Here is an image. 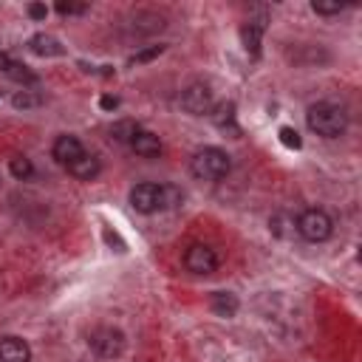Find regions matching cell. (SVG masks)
I'll use <instances>...</instances> for the list:
<instances>
[{
	"mask_svg": "<svg viewBox=\"0 0 362 362\" xmlns=\"http://www.w3.org/2000/svg\"><path fill=\"white\" fill-rule=\"evenodd\" d=\"M184 201V192L173 184H153V181H141L130 189V204L136 212L141 215H153L158 209H173Z\"/></svg>",
	"mask_w": 362,
	"mask_h": 362,
	"instance_id": "obj_1",
	"label": "cell"
},
{
	"mask_svg": "<svg viewBox=\"0 0 362 362\" xmlns=\"http://www.w3.org/2000/svg\"><path fill=\"white\" fill-rule=\"evenodd\" d=\"M305 122H308V127H311L317 136H322V139H337V136H342L345 127H348V113H345L339 105H334V102H317V105L308 107Z\"/></svg>",
	"mask_w": 362,
	"mask_h": 362,
	"instance_id": "obj_2",
	"label": "cell"
},
{
	"mask_svg": "<svg viewBox=\"0 0 362 362\" xmlns=\"http://www.w3.org/2000/svg\"><path fill=\"white\" fill-rule=\"evenodd\" d=\"M189 170L201 181H221V178L229 175L232 161L221 147H201V150H195V156L189 161Z\"/></svg>",
	"mask_w": 362,
	"mask_h": 362,
	"instance_id": "obj_3",
	"label": "cell"
},
{
	"mask_svg": "<svg viewBox=\"0 0 362 362\" xmlns=\"http://www.w3.org/2000/svg\"><path fill=\"white\" fill-rule=\"evenodd\" d=\"M297 232L311 243H322V240H328L334 235V221H331V215L325 209L314 206V209H305L297 218Z\"/></svg>",
	"mask_w": 362,
	"mask_h": 362,
	"instance_id": "obj_4",
	"label": "cell"
},
{
	"mask_svg": "<svg viewBox=\"0 0 362 362\" xmlns=\"http://www.w3.org/2000/svg\"><path fill=\"white\" fill-rule=\"evenodd\" d=\"M90 351L99 359H116L124 351V334L119 328H113V325H99L90 334Z\"/></svg>",
	"mask_w": 362,
	"mask_h": 362,
	"instance_id": "obj_5",
	"label": "cell"
},
{
	"mask_svg": "<svg viewBox=\"0 0 362 362\" xmlns=\"http://www.w3.org/2000/svg\"><path fill=\"white\" fill-rule=\"evenodd\" d=\"M184 266L187 272L192 274H212L218 269V255L212 246L206 243H192L187 252H184Z\"/></svg>",
	"mask_w": 362,
	"mask_h": 362,
	"instance_id": "obj_6",
	"label": "cell"
},
{
	"mask_svg": "<svg viewBox=\"0 0 362 362\" xmlns=\"http://www.w3.org/2000/svg\"><path fill=\"white\" fill-rule=\"evenodd\" d=\"M181 107H184L187 113H192V116L209 113V110H212V90H209V85L192 82V85L181 93Z\"/></svg>",
	"mask_w": 362,
	"mask_h": 362,
	"instance_id": "obj_7",
	"label": "cell"
},
{
	"mask_svg": "<svg viewBox=\"0 0 362 362\" xmlns=\"http://www.w3.org/2000/svg\"><path fill=\"white\" fill-rule=\"evenodd\" d=\"M51 156H54L62 167H68V164H74L76 158L85 156V147H82V141H79L76 136H59V139L54 141V147H51Z\"/></svg>",
	"mask_w": 362,
	"mask_h": 362,
	"instance_id": "obj_8",
	"label": "cell"
},
{
	"mask_svg": "<svg viewBox=\"0 0 362 362\" xmlns=\"http://www.w3.org/2000/svg\"><path fill=\"white\" fill-rule=\"evenodd\" d=\"M0 362H31V348L23 337H0Z\"/></svg>",
	"mask_w": 362,
	"mask_h": 362,
	"instance_id": "obj_9",
	"label": "cell"
},
{
	"mask_svg": "<svg viewBox=\"0 0 362 362\" xmlns=\"http://www.w3.org/2000/svg\"><path fill=\"white\" fill-rule=\"evenodd\" d=\"M130 147L136 150V156H144V158H156L161 153V139L150 130H139L130 141Z\"/></svg>",
	"mask_w": 362,
	"mask_h": 362,
	"instance_id": "obj_10",
	"label": "cell"
},
{
	"mask_svg": "<svg viewBox=\"0 0 362 362\" xmlns=\"http://www.w3.org/2000/svg\"><path fill=\"white\" fill-rule=\"evenodd\" d=\"M99 170H102V164H99V158L90 156V153H85L82 158H76L74 164H68V173H71L74 178H79V181H90V178H96Z\"/></svg>",
	"mask_w": 362,
	"mask_h": 362,
	"instance_id": "obj_11",
	"label": "cell"
},
{
	"mask_svg": "<svg viewBox=\"0 0 362 362\" xmlns=\"http://www.w3.org/2000/svg\"><path fill=\"white\" fill-rule=\"evenodd\" d=\"M209 305H212V311H215L218 317H235L240 303H238V297H235L232 291H215L212 300H209Z\"/></svg>",
	"mask_w": 362,
	"mask_h": 362,
	"instance_id": "obj_12",
	"label": "cell"
},
{
	"mask_svg": "<svg viewBox=\"0 0 362 362\" xmlns=\"http://www.w3.org/2000/svg\"><path fill=\"white\" fill-rule=\"evenodd\" d=\"M28 45H31V51H34V54H40V57H59V54H62L59 40H57V37H51V34H34Z\"/></svg>",
	"mask_w": 362,
	"mask_h": 362,
	"instance_id": "obj_13",
	"label": "cell"
},
{
	"mask_svg": "<svg viewBox=\"0 0 362 362\" xmlns=\"http://www.w3.org/2000/svg\"><path fill=\"white\" fill-rule=\"evenodd\" d=\"M215 113H209L212 116V122L221 127V130H232V133H238V127H235V105L232 102H221L218 107H212Z\"/></svg>",
	"mask_w": 362,
	"mask_h": 362,
	"instance_id": "obj_14",
	"label": "cell"
},
{
	"mask_svg": "<svg viewBox=\"0 0 362 362\" xmlns=\"http://www.w3.org/2000/svg\"><path fill=\"white\" fill-rule=\"evenodd\" d=\"M243 45H246V51H252V57H257L260 54V34H263V23H246L243 25Z\"/></svg>",
	"mask_w": 362,
	"mask_h": 362,
	"instance_id": "obj_15",
	"label": "cell"
},
{
	"mask_svg": "<svg viewBox=\"0 0 362 362\" xmlns=\"http://www.w3.org/2000/svg\"><path fill=\"white\" fill-rule=\"evenodd\" d=\"M8 170H11V175L20 178V181H25V178L34 175V164H31V158H25V156H14V158L8 161Z\"/></svg>",
	"mask_w": 362,
	"mask_h": 362,
	"instance_id": "obj_16",
	"label": "cell"
},
{
	"mask_svg": "<svg viewBox=\"0 0 362 362\" xmlns=\"http://www.w3.org/2000/svg\"><path fill=\"white\" fill-rule=\"evenodd\" d=\"M139 130H141V127H139L136 122H127V119H124V122H116V124H113L110 136H113L116 141H133V136H136Z\"/></svg>",
	"mask_w": 362,
	"mask_h": 362,
	"instance_id": "obj_17",
	"label": "cell"
},
{
	"mask_svg": "<svg viewBox=\"0 0 362 362\" xmlns=\"http://www.w3.org/2000/svg\"><path fill=\"white\" fill-rule=\"evenodd\" d=\"M6 74H8L11 79H17V82H37V76H34L31 71H25V65H17V62H11Z\"/></svg>",
	"mask_w": 362,
	"mask_h": 362,
	"instance_id": "obj_18",
	"label": "cell"
},
{
	"mask_svg": "<svg viewBox=\"0 0 362 362\" xmlns=\"http://www.w3.org/2000/svg\"><path fill=\"white\" fill-rule=\"evenodd\" d=\"M280 141L286 144V147H291V150H300V136H297V130H291V127H280Z\"/></svg>",
	"mask_w": 362,
	"mask_h": 362,
	"instance_id": "obj_19",
	"label": "cell"
},
{
	"mask_svg": "<svg viewBox=\"0 0 362 362\" xmlns=\"http://www.w3.org/2000/svg\"><path fill=\"white\" fill-rule=\"evenodd\" d=\"M311 8H314L317 14H339L345 6H342V3H322V0H314Z\"/></svg>",
	"mask_w": 362,
	"mask_h": 362,
	"instance_id": "obj_20",
	"label": "cell"
},
{
	"mask_svg": "<svg viewBox=\"0 0 362 362\" xmlns=\"http://www.w3.org/2000/svg\"><path fill=\"white\" fill-rule=\"evenodd\" d=\"M11 102H14V107H34V105H40V96H34V93L23 90V93H17Z\"/></svg>",
	"mask_w": 362,
	"mask_h": 362,
	"instance_id": "obj_21",
	"label": "cell"
},
{
	"mask_svg": "<svg viewBox=\"0 0 362 362\" xmlns=\"http://www.w3.org/2000/svg\"><path fill=\"white\" fill-rule=\"evenodd\" d=\"M164 51V45H150V48H144V51H139V54H133V59L130 62H147V59H153V57H158Z\"/></svg>",
	"mask_w": 362,
	"mask_h": 362,
	"instance_id": "obj_22",
	"label": "cell"
},
{
	"mask_svg": "<svg viewBox=\"0 0 362 362\" xmlns=\"http://www.w3.org/2000/svg\"><path fill=\"white\" fill-rule=\"evenodd\" d=\"M88 6H76V3H57V11L59 14H82Z\"/></svg>",
	"mask_w": 362,
	"mask_h": 362,
	"instance_id": "obj_23",
	"label": "cell"
},
{
	"mask_svg": "<svg viewBox=\"0 0 362 362\" xmlns=\"http://www.w3.org/2000/svg\"><path fill=\"white\" fill-rule=\"evenodd\" d=\"M28 14H31L34 20H42V17L48 14V8H45V6H40V3H31V6H28Z\"/></svg>",
	"mask_w": 362,
	"mask_h": 362,
	"instance_id": "obj_24",
	"label": "cell"
},
{
	"mask_svg": "<svg viewBox=\"0 0 362 362\" xmlns=\"http://www.w3.org/2000/svg\"><path fill=\"white\" fill-rule=\"evenodd\" d=\"M116 105H119V102H116L113 96H102V107H105V110H113Z\"/></svg>",
	"mask_w": 362,
	"mask_h": 362,
	"instance_id": "obj_25",
	"label": "cell"
},
{
	"mask_svg": "<svg viewBox=\"0 0 362 362\" xmlns=\"http://www.w3.org/2000/svg\"><path fill=\"white\" fill-rule=\"evenodd\" d=\"M8 65H11V59H8V57L0 51V71H8Z\"/></svg>",
	"mask_w": 362,
	"mask_h": 362,
	"instance_id": "obj_26",
	"label": "cell"
}]
</instances>
